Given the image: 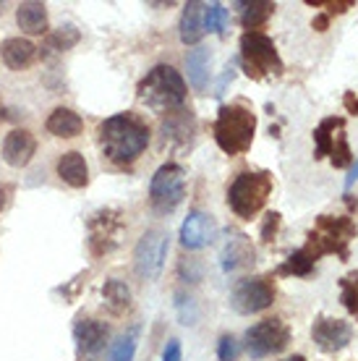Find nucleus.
Listing matches in <instances>:
<instances>
[{"label": "nucleus", "instance_id": "37", "mask_svg": "<svg viewBox=\"0 0 358 361\" xmlns=\"http://www.w3.org/2000/svg\"><path fill=\"white\" fill-rule=\"evenodd\" d=\"M345 108H348L350 113H356V116H358V97L353 94V92H348V94H345Z\"/></svg>", "mask_w": 358, "mask_h": 361}, {"label": "nucleus", "instance_id": "5", "mask_svg": "<svg viewBox=\"0 0 358 361\" xmlns=\"http://www.w3.org/2000/svg\"><path fill=\"white\" fill-rule=\"evenodd\" d=\"M272 197V176L267 171H246L228 186V207L241 220H251Z\"/></svg>", "mask_w": 358, "mask_h": 361}, {"label": "nucleus", "instance_id": "9", "mask_svg": "<svg viewBox=\"0 0 358 361\" xmlns=\"http://www.w3.org/2000/svg\"><path fill=\"white\" fill-rule=\"evenodd\" d=\"M290 327L272 317V319H264V322H257L251 325L243 335V348L249 353L251 359H267V356H278L290 345Z\"/></svg>", "mask_w": 358, "mask_h": 361}, {"label": "nucleus", "instance_id": "7", "mask_svg": "<svg viewBox=\"0 0 358 361\" xmlns=\"http://www.w3.org/2000/svg\"><path fill=\"white\" fill-rule=\"evenodd\" d=\"M311 136L316 160H330L332 168H350L353 165V152H350L342 116H330L319 121V126L314 128Z\"/></svg>", "mask_w": 358, "mask_h": 361}, {"label": "nucleus", "instance_id": "4", "mask_svg": "<svg viewBox=\"0 0 358 361\" xmlns=\"http://www.w3.org/2000/svg\"><path fill=\"white\" fill-rule=\"evenodd\" d=\"M217 147L225 154H243L249 152L257 134V116L254 110L235 102V105H223L217 110V118L212 123Z\"/></svg>", "mask_w": 358, "mask_h": 361}, {"label": "nucleus", "instance_id": "16", "mask_svg": "<svg viewBox=\"0 0 358 361\" xmlns=\"http://www.w3.org/2000/svg\"><path fill=\"white\" fill-rule=\"evenodd\" d=\"M73 341H76V348L81 353L94 356V353L105 351V345L110 343V325L102 319H94V317L79 319L73 325Z\"/></svg>", "mask_w": 358, "mask_h": 361}, {"label": "nucleus", "instance_id": "28", "mask_svg": "<svg viewBox=\"0 0 358 361\" xmlns=\"http://www.w3.org/2000/svg\"><path fill=\"white\" fill-rule=\"evenodd\" d=\"M311 272H314V262L309 259V254H306L304 249L293 252L285 262L278 267V275H283V278H309Z\"/></svg>", "mask_w": 358, "mask_h": 361}, {"label": "nucleus", "instance_id": "13", "mask_svg": "<svg viewBox=\"0 0 358 361\" xmlns=\"http://www.w3.org/2000/svg\"><path fill=\"white\" fill-rule=\"evenodd\" d=\"M123 215L118 209H99L90 220V244L94 254L113 252L123 233Z\"/></svg>", "mask_w": 358, "mask_h": 361}, {"label": "nucleus", "instance_id": "39", "mask_svg": "<svg viewBox=\"0 0 358 361\" xmlns=\"http://www.w3.org/2000/svg\"><path fill=\"white\" fill-rule=\"evenodd\" d=\"M6 204H8V189H6V186H0V212L6 209Z\"/></svg>", "mask_w": 358, "mask_h": 361}, {"label": "nucleus", "instance_id": "18", "mask_svg": "<svg viewBox=\"0 0 358 361\" xmlns=\"http://www.w3.org/2000/svg\"><path fill=\"white\" fill-rule=\"evenodd\" d=\"M37 152V139L27 128H13L3 139V160L11 168H27Z\"/></svg>", "mask_w": 358, "mask_h": 361}, {"label": "nucleus", "instance_id": "40", "mask_svg": "<svg viewBox=\"0 0 358 361\" xmlns=\"http://www.w3.org/2000/svg\"><path fill=\"white\" fill-rule=\"evenodd\" d=\"M283 361H306V356H301V353H296V356H290V359H283Z\"/></svg>", "mask_w": 358, "mask_h": 361}, {"label": "nucleus", "instance_id": "26", "mask_svg": "<svg viewBox=\"0 0 358 361\" xmlns=\"http://www.w3.org/2000/svg\"><path fill=\"white\" fill-rule=\"evenodd\" d=\"M102 301L105 307L113 312V314H125L131 309V288L125 286L123 280L110 278L105 286H102Z\"/></svg>", "mask_w": 358, "mask_h": 361}, {"label": "nucleus", "instance_id": "15", "mask_svg": "<svg viewBox=\"0 0 358 361\" xmlns=\"http://www.w3.org/2000/svg\"><path fill=\"white\" fill-rule=\"evenodd\" d=\"M194 131H197V123H194V116L191 110L180 108L175 113L168 116V121L162 123L160 128V147L165 149H186L194 139Z\"/></svg>", "mask_w": 358, "mask_h": 361}, {"label": "nucleus", "instance_id": "3", "mask_svg": "<svg viewBox=\"0 0 358 361\" xmlns=\"http://www.w3.org/2000/svg\"><path fill=\"white\" fill-rule=\"evenodd\" d=\"M136 94L152 113H160V116L168 113L171 116V113H175V110L186 105L188 87L183 82V76L173 66L160 63L139 82Z\"/></svg>", "mask_w": 358, "mask_h": 361}, {"label": "nucleus", "instance_id": "6", "mask_svg": "<svg viewBox=\"0 0 358 361\" xmlns=\"http://www.w3.org/2000/svg\"><path fill=\"white\" fill-rule=\"evenodd\" d=\"M241 63L249 79H269L283 73V58H280L275 42L264 32H243L241 37Z\"/></svg>", "mask_w": 358, "mask_h": 361}, {"label": "nucleus", "instance_id": "8", "mask_svg": "<svg viewBox=\"0 0 358 361\" xmlns=\"http://www.w3.org/2000/svg\"><path fill=\"white\" fill-rule=\"evenodd\" d=\"M186 197V171L178 163H165L149 180V202L160 215H171Z\"/></svg>", "mask_w": 358, "mask_h": 361}, {"label": "nucleus", "instance_id": "20", "mask_svg": "<svg viewBox=\"0 0 358 361\" xmlns=\"http://www.w3.org/2000/svg\"><path fill=\"white\" fill-rule=\"evenodd\" d=\"M0 55H3V63L13 68V71H21V68H29L37 58V45L29 42L27 37H8L3 45H0Z\"/></svg>", "mask_w": 358, "mask_h": 361}, {"label": "nucleus", "instance_id": "27", "mask_svg": "<svg viewBox=\"0 0 358 361\" xmlns=\"http://www.w3.org/2000/svg\"><path fill=\"white\" fill-rule=\"evenodd\" d=\"M136 345H139V327H131L123 335H118L116 343H110L108 361H134Z\"/></svg>", "mask_w": 358, "mask_h": 361}, {"label": "nucleus", "instance_id": "21", "mask_svg": "<svg viewBox=\"0 0 358 361\" xmlns=\"http://www.w3.org/2000/svg\"><path fill=\"white\" fill-rule=\"evenodd\" d=\"M209 66H212V53L209 47L197 45L194 50H188L186 55V71H188V82L197 92H204L206 84H209Z\"/></svg>", "mask_w": 358, "mask_h": 361}, {"label": "nucleus", "instance_id": "35", "mask_svg": "<svg viewBox=\"0 0 358 361\" xmlns=\"http://www.w3.org/2000/svg\"><path fill=\"white\" fill-rule=\"evenodd\" d=\"M162 361H183V351H180V341L178 338H171L165 351H162Z\"/></svg>", "mask_w": 358, "mask_h": 361}, {"label": "nucleus", "instance_id": "2", "mask_svg": "<svg viewBox=\"0 0 358 361\" xmlns=\"http://www.w3.org/2000/svg\"><path fill=\"white\" fill-rule=\"evenodd\" d=\"M358 235L356 223L348 215H319L314 220V228L306 235V246H301L314 264L327 254H335L340 262H348L350 244Z\"/></svg>", "mask_w": 358, "mask_h": 361}, {"label": "nucleus", "instance_id": "19", "mask_svg": "<svg viewBox=\"0 0 358 361\" xmlns=\"http://www.w3.org/2000/svg\"><path fill=\"white\" fill-rule=\"evenodd\" d=\"M206 6H209V3H202V0H191V3L183 6L180 24H178V35L183 45H199L202 37L206 35V27H204Z\"/></svg>", "mask_w": 358, "mask_h": 361}, {"label": "nucleus", "instance_id": "17", "mask_svg": "<svg viewBox=\"0 0 358 361\" xmlns=\"http://www.w3.org/2000/svg\"><path fill=\"white\" fill-rule=\"evenodd\" d=\"M223 270L225 272H238V270H249L251 264L257 262V249L251 244V238L246 233H235L230 231L228 241L223 246Z\"/></svg>", "mask_w": 358, "mask_h": 361}, {"label": "nucleus", "instance_id": "34", "mask_svg": "<svg viewBox=\"0 0 358 361\" xmlns=\"http://www.w3.org/2000/svg\"><path fill=\"white\" fill-rule=\"evenodd\" d=\"M278 231H280V212H269V215L264 217V223H261V238H264L267 244H272Z\"/></svg>", "mask_w": 358, "mask_h": 361}, {"label": "nucleus", "instance_id": "14", "mask_svg": "<svg viewBox=\"0 0 358 361\" xmlns=\"http://www.w3.org/2000/svg\"><path fill=\"white\" fill-rule=\"evenodd\" d=\"M217 238V223L212 215H206L202 209H194L188 212V217L180 226V246L188 249V252H197V249H204Z\"/></svg>", "mask_w": 358, "mask_h": 361}, {"label": "nucleus", "instance_id": "22", "mask_svg": "<svg viewBox=\"0 0 358 361\" xmlns=\"http://www.w3.org/2000/svg\"><path fill=\"white\" fill-rule=\"evenodd\" d=\"M58 176L73 189H84L90 183V165L81 152H66L58 160Z\"/></svg>", "mask_w": 358, "mask_h": 361}, {"label": "nucleus", "instance_id": "10", "mask_svg": "<svg viewBox=\"0 0 358 361\" xmlns=\"http://www.w3.org/2000/svg\"><path fill=\"white\" fill-rule=\"evenodd\" d=\"M168 249H171V235L162 228H149L147 233L139 238L134 249V270L142 280H154L165 267L168 259Z\"/></svg>", "mask_w": 358, "mask_h": 361}, {"label": "nucleus", "instance_id": "25", "mask_svg": "<svg viewBox=\"0 0 358 361\" xmlns=\"http://www.w3.org/2000/svg\"><path fill=\"white\" fill-rule=\"evenodd\" d=\"M241 8V24L246 32H259V27L267 24V18L275 13L272 0H254V3H238Z\"/></svg>", "mask_w": 358, "mask_h": 361}, {"label": "nucleus", "instance_id": "11", "mask_svg": "<svg viewBox=\"0 0 358 361\" xmlns=\"http://www.w3.org/2000/svg\"><path fill=\"white\" fill-rule=\"evenodd\" d=\"M272 301H275L272 278H243L235 283L233 293H230V307L243 317L259 314L272 307Z\"/></svg>", "mask_w": 358, "mask_h": 361}, {"label": "nucleus", "instance_id": "30", "mask_svg": "<svg viewBox=\"0 0 358 361\" xmlns=\"http://www.w3.org/2000/svg\"><path fill=\"white\" fill-rule=\"evenodd\" d=\"M81 39V35L73 27H63L53 35H47V50H58V53H66L71 50L76 42Z\"/></svg>", "mask_w": 358, "mask_h": 361}, {"label": "nucleus", "instance_id": "23", "mask_svg": "<svg viewBox=\"0 0 358 361\" xmlns=\"http://www.w3.org/2000/svg\"><path fill=\"white\" fill-rule=\"evenodd\" d=\"M16 24H18V29L27 32V35H45L47 32L45 3H37V0L21 3L16 8Z\"/></svg>", "mask_w": 358, "mask_h": 361}, {"label": "nucleus", "instance_id": "24", "mask_svg": "<svg viewBox=\"0 0 358 361\" xmlns=\"http://www.w3.org/2000/svg\"><path fill=\"white\" fill-rule=\"evenodd\" d=\"M47 134L58 136V139H73V136L81 134V128H84V121H81L79 113H73L68 108H55L47 118Z\"/></svg>", "mask_w": 358, "mask_h": 361}, {"label": "nucleus", "instance_id": "33", "mask_svg": "<svg viewBox=\"0 0 358 361\" xmlns=\"http://www.w3.org/2000/svg\"><path fill=\"white\" fill-rule=\"evenodd\" d=\"M309 6H316V8H319V6H324V13H327V16H335V13H345V11L348 8H353V6H356V0H309Z\"/></svg>", "mask_w": 358, "mask_h": 361}, {"label": "nucleus", "instance_id": "1", "mask_svg": "<svg viewBox=\"0 0 358 361\" xmlns=\"http://www.w3.org/2000/svg\"><path fill=\"white\" fill-rule=\"evenodd\" d=\"M99 145L110 163L131 165L149 145V126L134 113H118L99 123Z\"/></svg>", "mask_w": 358, "mask_h": 361}, {"label": "nucleus", "instance_id": "32", "mask_svg": "<svg viewBox=\"0 0 358 361\" xmlns=\"http://www.w3.org/2000/svg\"><path fill=\"white\" fill-rule=\"evenodd\" d=\"M241 353V343L235 341L233 335H223L220 343H217V359L220 361H235Z\"/></svg>", "mask_w": 358, "mask_h": 361}, {"label": "nucleus", "instance_id": "29", "mask_svg": "<svg viewBox=\"0 0 358 361\" xmlns=\"http://www.w3.org/2000/svg\"><path fill=\"white\" fill-rule=\"evenodd\" d=\"M338 288H340V304L348 309L350 317L358 319V270L342 275L340 283H338Z\"/></svg>", "mask_w": 358, "mask_h": 361}, {"label": "nucleus", "instance_id": "38", "mask_svg": "<svg viewBox=\"0 0 358 361\" xmlns=\"http://www.w3.org/2000/svg\"><path fill=\"white\" fill-rule=\"evenodd\" d=\"M358 180V160L353 165H350V173H348V178H345V189H350L353 183Z\"/></svg>", "mask_w": 358, "mask_h": 361}, {"label": "nucleus", "instance_id": "36", "mask_svg": "<svg viewBox=\"0 0 358 361\" xmlns=\"http://www.w3.org/2000/svg\"><path fill=\"white\" fill-rule=\"evenodd\" d=\"M311 27L316 29V32H327V27H330V16H327V13H319V16H314Z\"/></svg>", "mask_w": 358, "mask_h": 361}, {"label": "nucleus", "instance_id": "31", "mask_svg": "<svg viewBox=\"0 0 358 361\" xmlns=\"http://www.w3.org/2000/svg\"><path fill=\"white\" fill-rule=\"evenodd\" d=\"M228 8H225L223 3H209L206 6V18H204V27L206 32H212V35H223L225 29H228Z\"/></svg>", "mask_w": 358, "mask_h": 361}, {"label": "nucleus", "instance_id": "12", "mask_svg": "<svg viewBox=\"0 0 358 361\" xmlns=\"http://www.w3.org/2000/svg\"><path fill=\"white\" fill-rule=\"evenodd\" d=\"M311 341L322 353H340L353 341V325L338 317L319 314L311 325Z\"/></svg>", "mask_w": 358, "mask_h": 361}]
</instances>
